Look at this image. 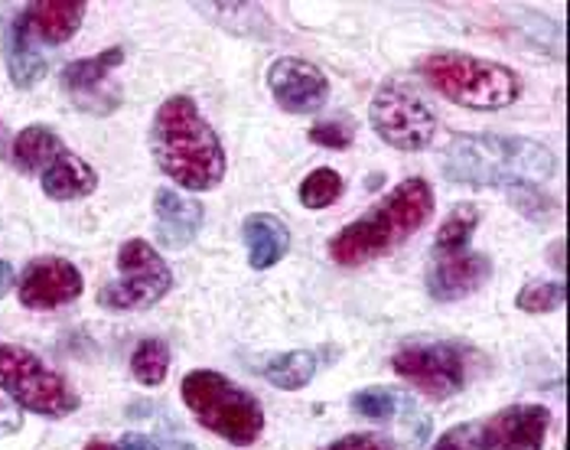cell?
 Listing matches in <instances>:
<instances>
[{
  "label": "cell",
  "instance_id": "obj_1",
  "mask_svg": "<svg viewBox=\"0 0 570 450\" xmlns=\"http://www.w3.org/2000/svg\"><path fill=\"white\" fill-rule=\"evenodd\" d=\"M150 150L157 167L183 189L206 193L225 180V150L199 105L189 95H170L150 125Z\"/></svg>",
  "mask_w": 570,
  "mask_h": 450
},
{
  "label": "cell",
  "instance_id": "obj_2",
  "mask_svg": "<svg viewBox=\"0 0 570 450\" xmlns=\"http://www.w3.org/2000/svg\"><path fill=\"white\" fill-rule=\"evenodd\" d=\"M443 177L473 189L544 186L554 177V154L531 137L456 135L443 150Z\"/></svg>",
  "mask_w": 570,
  "mask_h": 450
},
{
  "label": "cell",
  "instance_id": "obj_3",
  "mask_svg": "<svg viewBox=\"0 0 570 450\" xmlns=\"http://www.w3.org/2000/svg\"><path fill=\"white\" fill-rule=\"evenodd\" d=\"M434 216V189L421 177H407L382 196L362 219L350 223L330 242V258L343 268H362L392 255Z\"/></svg>",
  "mask_w": 570,
  "mask_h": 450
},
{
  "label": "cell",
  "instance_id": "obj_4",
  "mask_svg": "<svg viewBox=\"0 0 570 450\" xmlns=\"http://www.w3.org/2000/svg\"><path fill=\"white\" fill-rule=\"evenodd\" d=\"M179 395H183V405L189 408V414L222 441L235 448H252L262 438V402L216 369L186 372L179 382Z\"/></svg>",
  "mask_w": 570,
  "mask_h": 450
},
{
  "label": "cell",
  "instance_id": "obj_5",
  "mask_svg": "<svg viewBox=\"0 0 570 450\" xmlns=\"http://www.w3.org/2000/svg\"><path fill=\"white\" fill-rule=\"evenodd\" d=\"M421 79L446 101L470 111H499L522 98V79L492 59L466 52H434L421 62Z\"/></svg>",
  "mask_w": 570,
  "mask_h": 450
},
{
  "label": "cell",
  "instance_id": "obj_6",
  "mask_svg": "<svg viewBox=\"0 0 570 450\" xmlns=\"http://www.w3.org/2000/svg\"><path fill=\"white\" fill-rule=\"evenodd\" d=\"M476 362L485 360L466 343H411L392 356V369L421 395L443 402L470 385Z\"/></svg>",
  "mask_w": 570,
  "mask_h": 450
},
{
  "label": "cell",
  "instance_id": "obj_7",
  "mask_svg": "<svg viewBox=\"0 0 570 450\" xmlns=\"http://www.w3.org/2000/svg\"><path fill=\"white\" fill-rule=\"evenodd\" d=\"M0 389L23 411L40 418H66L79 408V395L59 372L13 343H0Z\"/></svg>",
  "mask_w": 570,
  "mask_h": 450
},
{
  "label": "cell",
  "instance_id": "obj_8",
  "mask_svg": "<svg viewBox=\"0 0 570 450\" xmlns=\"http://www.w3.org/2000/svg\"><path fill=\"white\" fill-rule=\"evenodd\" d=\"M174 287V271L167 268L164 255L144 242L128 238L118 248V277L101 287L98 304L108 311H150Z\"/></svg>",
  "mask_w": 570,
  "mask_h": 450
},
{
  "label": "cell",
  "instance_id": "obj_9",
  "mask_svg": "<svg viewBox=\"0 0 570 450\" xmlns=\"http://www.w3.org/2000/svg\"><path fill=\"white\" fill-rule=\"evenodd\" d=\"M368 121L389 147L404 154L428 150L438 137V115L431 111V105L411 86L395 79L379 86L368 108Z\"/></svg>",
  "mask_w": 570,
  "mask_h": 450
},
{
  "label": "cell",
  "instance_id": "obj_10",
  "mask_svg": "<svg viewBox=\"0 0 570 450\" xmlns=\"http://www.w3.org/2000/svg\"><path fill=\"white\" fill-rule=\"evenodd\" d=\"M86 281H82V271L76 268L69 258H59V255H40L33 258L20 281H17V291H20V304L27 311H59L72 301H79Z\"/></svg>",
  "mask_w": 570,
  "mask_h": 450
},
{
  "label": "cell",
  "instance_id": "obj_11",
  "mask_svg": "<svg viewBox=\"0 0 570 450\" xmlns=\"http://www.w3.org/2000/svg\"><path fill=\"white\" fill-rule=\"evenodd\" d=\"M267 89L274 95L277 108H284L287 115H313L330 98V79L323 76L320 66H313L307 59L284 56L271 62Z\"/></svg>",
  "mask_w": 570,
  "mask_h": 450
},
{
  "label": "cell",
  "instance_id": "obj_12",
  "mask_svg": "<svg viewBox=\"0 0 570 450\" xmlns=\"http://www.w3.org/2000/svg\"><path fill=\"white\" fill-rule=\"evenodd\" d=\"M551 411L544 405H509L492 414L476 434L480 450H544Z\"/></svg>",
  "mask_w": 570,
  "mask_h": 450
},
{
  "label": "cell",
  "instance_id": "obj_13",
  "mask_svg": "<svg viewBox=\"0 0 570 450\" xmlns=\"http://www.w3.org/2000/svg\"><path fill=\"white\" fill-rule=\"evenodd\" d=\"M492 277V262L483 252H453L438 255L428 268V294L434 301H463L476 291H483Z\"/></svg>",
  "mask_w": 570,
  "mask_h": 450
},
{
  "label": "cell",
  "instance_id": "obj_14",
  "mask_svg": "<svg viewBox=\"0 0 570 450\" xmlns=\"http://www.w3.org/2000/svg\"><path fill=\"white\" fill-rule=\"evenodd\" d=\"M125 62V49L121 46H111V49H105V52H95V56H88V59H76V62H69L66 69H62V89L66 95L79 105V108H86L88 115H108L118 101H111V98H105V82H108V76L118 69Z\"/></svg>",
  "mask_w": 570,
  "mask_h": 450
},
{
  "label": "cell",
  "instance_id": "obj_15",
  "mask_svg": "<svg viewBox=\"0 0 570 450\" xmlns=\"http://www.w3.org/2000/svg\"><path fill=\"white\" fill-rule=\"evenodd\" d=\"M206 219V209L196 196L176 193V189H157L154 196V228L157 242L167 248H186L196 242Z\"/></svg>",
  "mask_w": 570,
  "mask_h": 450
},
{
  "label": "cell",
  "instance_id": "obj_16",
  "mask_svg": "<svg viewBox=\"0 0 570 450\" xmlns=\"http://www.w3.org/2000/svg\"><path fill=\"white\" fill-rule=\"evenodd\" d=\"M86 7L88 3L82 0H43V3H30L27 10H20L17 20L33 43L59 46L69 43L79 33L86 20Z\"/></svg>",
  "mask_w": 570,
  "mask_h": 450
},
{
  "label": "cell",
  "instance_id": "obj_17",
  "mask_svg": "<svg viewBox=\"0 0 570 450\" xmlns=\"http://www.w3.org/2000/svg\"><path fill=\"white\" fill-rule=\"evenodd\" d=\"M242 238L248 252V265L255 271H267L281 265L291 252V232L287 223L277 219L274 213H252L242 223Z\"/></svg>",
  "mask_w": 570,
  "mask_h": 450
},
{
  "label": "cell",
  "instance_id": "obj_18",
  "mask_svg": "<svg viewBox=\"0 0 570 450\" xmlns=\"http://www.w3.org/2000/svg\"><path fill=\"white\" fill-rule=\"evenodd\" d=\"M40 183H43V193L49 199L72 203V199H86V196H91L98 189V174L88 167L79 154H72L66 147L40 174Z\"/></svg>",
  "mask_w": 570,
  "mask_h": 450
},
{
  "label": "cell",
  "instance_id": "obj_19",
  "mask_svg": "<svg viewBox=\"0 0 570 450\" xmlns=\"http://www.w3.org/2000/svg\"><path fill=\"white\" fill-rule=\"evenodd\" d=\"M3 52H7V72L10 82L17 89H33L46 76V59L43 52L37 49V43L27 37V30L20 27V20L13 17L3 37Z\"/></svg>",
  "mask_w": 570,
  "mask_h": 450
},
{
  "label": "cell",
  "instance_id": "obj_20",
  "mask_svg": "<svg viewBox=\"0 0 570 450\" xmlns=\"http://www.w3.org/2000/svg\"><path fill=\"white\" fill-rule=\"evenodd\" d=\"M66 150V144L59 140L56 131H49L46 125H30L20 135L13 137L10 157L17 164V170L23 174H43L46 167Z\"/></svg>",
  "mask_w": 570,
  "mask_h": 450
},
{
  "label": "cell",
  "instance_id": "obj_21",
  "mask_svg": "<svg viewBox=\"0 0 570 450\" xmlns=\"http://www.w3.org/2000/svg\"><path fill=\"white\" fill-rule=\"evenodd\" d=\"M316 353L309 350H291V353H277L271 360L264 362V379L281 389V392H297L313 382L316 375Z\"/></svg>",
  "mask_w": 570,
  "mask_h": 450
},
{
  "label": "cell",
  "instance_id": "obj_22",
  "mask_svg": "<svg viewBox=\"0 0 570 450\" xmlns=\"http://www.w3.org/2000/svg\"><path fill=\"white\" fill-rule=\"evenodd\" d=\"M480 225V209L473 203H460L450 209V216L443 219L434 238V255H453V252H466V245L473 242Z\"/></svg>",
  "mask_w": 570,
  "mask_h": 450
},
{
  "label": "cell",
  "instance_id": "obj_23",
  "mask_svg": "<svg viewBox=\"0 0 570 450\" xmlns=\"http://www.w3.org/2000/svg\"><path fill=\"white\" fill-rule=\"evenodd\" d=\"M167 372H170V346L164 340H157V336L140 340L131 356L134 379L140 385H147V389H157V385H164Z\"/></svg>",
  "mask_w": 570,
  "mask_h": 450
},
{
  "label": "cell",
  "instance_id": "obj_24",
  "mask_svg": "<svg viewBox=\"0 0 570 450\" xmlns=\"http://www.w3.org/2000/svg\"><path fill=\"white\" fill-rule=\"evenodd\" d=\"M343 189H346V183H343V177L336 170L320 167V170L307 174L304 183H301V203L307 209H326V206H333L343 196Z\"/></svg>",
  "mask_w": 570,
  "mask_h": 450
},
{
  "label": "cell",
  "instance_id": "obj_25",
  "mask_svg": "<svg viewBox=\"0 0 570 450\" xmlns=\"http://www.w3.org/2000/svg\"><path fill=\"white\" fill-rule=\"evenodd\" d=\"M352 411L358 418H368V421H392L401 408V395L392 389H382V385H372V389H362L350 399Z\"/></svg>",
  "mask_w": 570,
  "mask_h": 450
},
{
  "label": "cell",
  "instance_id": "obj_26",
  "mask_svg": "<svg viewBox=\"0 0 570 450\" xmlns=\"http://www.w3.org/2000/svg\"><path fill=\"white\" fill-rule=\"evenodd\" d=\"M561 304H564V284L561 281H531L515 297V307L525 314H551Z\"/></svg>",
  "mask_w": 570,
  "mask_h": 450
},
{
  "label": "cell",
  "instance_id": "obj_27",
  "mask_svg": "<svg viewBox=\"0 0 570 450\" xmlns=\"http://www.w3.org/2000/svg\"><path fill=\"white\" fill-rule=\"evenodd\" d=\"M509 199H512L515 209H522V216L538 219V223H551L554 213H558V203L541 186H512L509 189Z\"/></svg>",
  "mask_w": 570,
  "mask_h": 450
},
{
  "label": "cell",
  "instance_id": "obj_28",
  "mask_svg": "<svg viewBox=\"0 0 570 450\" xmlns=\"http://www.w3.org/2000/svg\"><path fill=\"white\" fill-rule=\"evenodd\" d=\"M309 140L320 144V147H330V150H346L352 140H355V125L350 118H326V121H316L309 128Z\"/></svg>",
  "mask_w": 570,
  "mask_h": 450
},
{
  "label": "cell",
  "instance_id": "obj_29",
  "mask_svg": "<svg viewBox=\"0 0 570 450\" xmlns=\"http://www.w3.org/2000/svg\"><path fill=\"white\" fill-rule=\"evenodd\" d=\"M320 450H395L392 441H385L382 434H346L340 441H330Z\"/></svg>",
  "mask_w": 570,
  "mask_h": 450
},
{
  "label": "cell",
  "instance_id": "obj_30",
  "mask_svg": "<svg viewBox=\"0 0 570 450\" xmlns=\"http://www.w3.org/2000/svg\"><path fill=\"white\" fill-rule=\"evenodd\" d=\"M470 441H473V431H470V424H456V428L443 431L438 441H434V448L431 450H470Z\"/></svg>",
  "mask_w": 570,
  "mask_h": 450
},
{
  "label": "cell",
  "instance_id": "obj_31",
  "mask_svg": "<svg viewBox=\"0 0 570 450\" xmlns=\"http://www.w3.org/2000/svg\"><path fill=\"white\" fill-rule=\"evenodd\" d=\"M115 450H157V441H150L147 434H125Z\"/></svg>",
  "mask_w": 570,
  "mask_h": 450
},
{
  "label": "cell",
  "instance_id": "obj_32",
  "mask_svg": "<svg viewBox=\"0 0 570 450\" xmlns=\"http://www.w3.org/2000/svg\"><path fill=\"white\" fill-rule=\"evenodd\" d=\"M13 284H17V274H13V265H10V262H0V297H7Z\"/></svg>",
  "mask_w": 570,
  "mask_h": 450
},
{
  "label": "cell",
  "instance_id": "obj_33",
  "mask_svg": "<svg viewBox=\"0 0 570 450\" xmlns=\"http://www.w3.org/2000/svg\"><path fill=\"white\" fill-rule=\"evenodd\" d=\"M157 450H196L189 441H157Z\"/></svg>",
  "mask_w": 570,
  "mask_h": 450
},
{
  "label": "cell",
  "instance_id": "obj_34",
  "mask_svg": "<svg viewBox=\"0 0 570 450\" xmlns=\"http://www.w3.org/2000/svg\"><path fill=\"white\" fill-rule=\"evenodd\" d=\"M86 450H115L108 441H88Z\"/></svg>",
  "mask_w": 570,
  "mask_h": 450
},
{
  "label": "cell",
  "instance_id": "obj_35",
  "mask_svg": "<svg viewBox=\"0 0 570 450\" xmlns=\"http://www.w3.org/2000/svg\"><path fill=\"white\" fill-rule=\"evenodd\" d=\"M0 128H3V125H0Z\"/></svg>",
  "mask_w": 570,
  "mask_h": 450
}]
</instances>
